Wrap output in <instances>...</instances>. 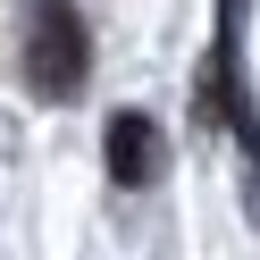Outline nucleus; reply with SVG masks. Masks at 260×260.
<instances>
[{"mask_svg":"<svg viewBox=\"0 0 260 260\" xmlns=\"http://www.w3.org/2000/svg\"><path fill=\"white\" fill-rule=\"evenodd\" d=\"M92 76V34L76 17V0H34L25 9V84L34 101H76Z\"/></svg>","mask_w":260,"mask_h":260,"instance_id":"obj_1","label":"nucleus"},{"mask_svg":"<svg viewBox=\"0 0 260 260\" xmlns=\"http://www.w3.org/2000/svg\"><path fill=\"white\" fill-rule=\"evenodd\" d=\"M101 151H109V176H118V185H151V176L168 168V143H159V126L143 118V109H118V118H109Z\"/></svg>","mask_w":260,"mask_h":260,"instance_id":"obj_2","label":"nucleus"}]
</instances>
